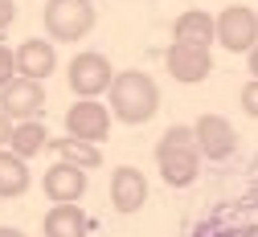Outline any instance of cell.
Returning <instances> with one entry per match:
<instances>
[{"instance_id": "6da1fadb", "label": "cell", "mask_w": 258, "mask_h": 237, "mask_svg": "<svg viewBox=\"0 0 258 237\" xmlns=\"http://www.w3.org/2000/svg\"><path fill=\"white\" fill-rule=\"evenodd\" d=\"M107 107L119 123L140 127L160 111V86L144 70H123V74H115V82L107 90Z\"/></svg>"}, {"instance_id": "7a4b0ae2", "label": "cell", "mask_w": 258, "mask_h": 237, "mask_svg": "<svg viewBox=\"0 0 258 237\" xmlns=\"http://www.w3.org/2000/svg\"><path fill=\"white\" fill-rule=\"evenodd\" d=\"M201 147H197V135H192V127H168L164 135H160L156 143V168L160 176H164V184L172 188H188L192 180L201 176Z\"/></svg>"}, {"instance_id": "3957f363", "label": "cell", "mask_w": 258, "mask_h": 237, "mask_svg": "<svg viewBox=\"0 0 258 237\" xmlns=\"http://www.w3.org/2000/svg\"><path fill=\"white\" fill-rule=\"evenodd\" d=\"M99 13L90 0H49L45 5V29L53 41H82L94 29Z\"/></svg>"}, {"instance_id": "277c9868", "label": "cell", "mask_w": 258, "mask_h": 237, "mask_svg": "<svg viewBox=\"0 0 258 237\" xmlns=\"http://www.w3.org/2000/svg\"><path fill=\"white\" fill-rule=\"evenodd\" d=\"M217 45L225 53H250L258 45V13L246 5H230L217 13Z\"/></svg>"}, {"instance_id": "5b68a950", "label": "cell", "mask_w": 258, "mask_h": 237, "mask_svg": "<svg viewBox=\"0 0 258 237\" xmlns=\"http://www.w3.org/2000/svg\"><path fill=\"white\" fill-rule=\"evenodd\" d=\"M111 107L99 103V98H78V103L66 111V135L70 139H82V143H94L99 147L111 131Z\"/></svg>"}, {"instance_id": "8992f818", "label": "cell", "mask_w": 258, "mask_h": 237, "mask_svg": "<svg viewBox=\"0 0 258 237\" xmlns=\"http://www.w3.org/2000/svg\"><path fill=\"white\" fill-rule=\"evenodd\" d=\"M70 90L78 94V98H99V94H107L111 90V82H115V70H111V61L103 57V53H94V49H86V53H78L74 61H70Z\"/></svg>"}, {"instance_id": "52a82bcc", "label": "cell", "mask_w": 258, "mask_h": 237, "mask_svg": "<svg viewBox=\"0 0 258 237\" xmlns=\"http://www.w3.org/2000/svg\"><path fill=\"white\" fill-rule=\"evenodd\" d=\"M0 111H5L13 123H29V119H37V115L45 111V90H41V82L17 74L5 90H0Z\"/></svg>"}, {"instance_id": "ba28073f", "label": "cell", "mask_w": 258, "mask_h": 237, "mask_svg": "<svg viewBox=\"0 0 258 237\" xmlns=\"http://www.w3.org/2000/svg\"><path fill=\"white\" fill-rule=\"evenodd\" d=\"M192 135H197V147L205 160L221 164V160H230L234 147H238V131L230 119H221V115H201L197 123H192Z\"/></svg>"}, {"instance_id": "9c48e42d", "label": "cell", "mask_w": 258, "mask_h": 237, "mask_svg": "<svg viewBox=\"0 0 258 237\" xmlns=\"http://www.w3.org/2000/svg\"><path fill=\"white\" fill-rule=\"evenodd\" d=\"M164 65H168V74H172L176 82L197 86V82H205V78L213 74V53L201 49V45H180V41H172L168 53H164Z\"/></svg>"}, {"instance_id": "30bf717a", "label": "cell", "mask_w": 258, "mask_h": 237, "mask_svg": "<svg viewBox=\"0 0 258 237\" xmlns=\"http://www.w3.org/2000/svg\"><path fill=\"white\" fill-rule=\"evenodd\" d=\"M86 176H90L86 168H74L66 160H57L41 176V188H45V196L53 200V205H78V196L86 192Z\"/></svg>"}, {"instance_id": "8fae6325", "label": "cell", "mask_w": 258, "mask_h": 237, "mask_svg": "<svg viewBox=\"0 0 258 237\" xmlns=\"http://www.w3.org/2000/svg\"><path fill=\"white\" fill-rule=\"evenodd\" d=\"M111 205L119 213H140L148 205V176L140 172V168L123 164L111 172Z\"/></svg>"}, {"instance_id": "7c38bea8", "label": "cell", "mask_w": 258, "mask_h": 237, "mask_svg": "<svg viewBox=\"0 0 258 237\" xmlns=\"http://www.w3.org/2000/svg\"><path fill=\"white\" fill-rule=\"evenodd\" d=\"M172 41L213 49V41H217V17H209L205 9H188V13H180V17L172 21Z\"/></svg>"}, {"instance_id": "4fadbf2b", "label": "cell", "mask_w": 258, "mask_h": 237, "mask_svg": "<svg viewBox=\"0 0 258 237\" xmlns=\"http://www.w3.org/2000/svg\"><path fill=\"white\" fill-rule=\"evenodd\" d=\"M53 70H57V53H53V45H49V41L29 37V41H21V45H17V74H21V78L45 82Z\"/></svg>"}, {"instance_id": "5bb4252c", "label": "cell", "mask_w": 258, "mask_h": 237, "mask_svg": "<svg viewBox=\"0 0 258 237\" xmlns=\"http://www.w3.org/2000/svg\"><path fill=\"white\" fill-rule=\"evenodd\" d=\"M25 192H29V160L0 147V200H13V196H25Z\"/></svg>"}, {"instance_id": "9a60e30c", "label": "cell", "mask_w": 258, "mask_h": 237, "mask_svg": "<svg viewBox=\"0 0 258 237\" xmlns=\"http://www.w3.org/2000/svg\"><path fill=\"white\" fill-rule=\"evenodd\" d=\"M45 237H86V213L78 205H53L41 221Z\"/></svg>"}, {"instance_id": "2e32d148", "label": "cell", "mask_w": 258, "mask_h": 237, "mask_svg": "<svg viewBox=\"0 0 258 237\" xmlns=\"http://www.w3.org/2000/svg\"><path fill=\"white\" fill-rule=\"evenodd\" d=\"M49 147V131L37 123V119H29V123H17L13 127V139H9V151H17L21 160H33L37 151Z\"/></svg>"}, {"instance_id": "e0dca14e", "label": "cell", "mask_w": 258, "mask_h": 237, "mask_svg": "<svg viewBox=\"0 0 258 237\" xmlns=\"http://www.w3.org/2000/svg\"><path fill=\"white\" fill-rule=\"evenodd\" d=\"M49 147L66 160V164H74V168H86V172H94V168L103 164V151L94 147V143H82V139H49Z\"/></svg>"}, {"instance_id": "ac0fdd59", "label": "cell", "mask_w": 258, "mask_h": 237, "mask_svg": "<svg viewBox=\"0 0 258 237\" xmlns=\"http://www.w3.org/2000/svg\"><path fill=\"white\" fill-rule=\"evenodd\" d=\"M13 78H17V49L0 45V90H5Z\"/></svg>"}, {"instance_id": "d6986e66", "label": "cell", "mask_w": 258, "mask_h": 237, "mask_svg": "<svg viewBox=\"0 0 258 237\" xmlns=\"http://www.w3.org/2000/svg\"><path fill=\"white\" fill-rule=\"evenodd\" d=\"M242 111H246L250 119H258V78H250V82L242 86Z\"/></svg>"}, {"instance_id": "ffe728a7", "label": "cell", "mask_w": 258, "mask_h": 237, "mask_svg": "<svg viewBox=\"0 0 258 237\" xmlns=\"http://www.w3.org/2000/svg\"><path fill=\"white\" fill-rule=\"evenodd\" d=\"M13 127H17V123H13L5 111H0V147H9V139H13Z\"/></svg>"}, {"instance_id": "44dd1931", "label": "cell", "mask_w": 258, "mask_h": 237, "mask_svg": "<svg viewBox=\"0 0 258 237\" xmlns=\"http://www.w3.org/2000/svg\"><path fill=\"white\" fill-rule=\"evenodd\" d=\"M13 17H17L13 0H0V29H9V25H13Z\"/></svg>"}, {"instance_id": "7402d4cb", "label": "cell", "mask_w": 258, "mask_h": 237, "mask_svg": "<svg viewBox=\"0 0 258 237\" xmlns=\"http://www.w3.org/2000/svg\"><path fill=\"white\" fill-rule=\"evenodd\" d=\"M246 57H250V74H254V78H258V45H254V49H250V53H246Z\"/></svg>"}, {"instance_id": "603a6c76", "label": "cell", "mask_w": 258, "mask_h": 237, "mask_svg": "<svg viewBox=\"0 0 258 237\" xmlns=\"http://www.w3.org/2000/svg\"><path fill=\"white\" fill-rule=\"evenodd\" d=\"M0 237H25L21 229H13V225H0Z\"/></svg>"}]
</instances>
